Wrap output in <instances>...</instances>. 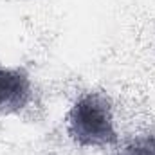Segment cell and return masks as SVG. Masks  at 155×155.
I'll return each instance as SVG.
<instances>
[{
    "instance_id": "2",
    "label": "cell",
    "mask_w": 155,
    "mask_h": 155,
    "mask_svg": "<svg viewBox=\"0 0 155 155\" xmlns=\"http://www.w3.org/2000/svg\"><path fill=\"white\" fill-rule=\"evenodd\" d=\"M33 101V81L25 67L0 65V116L20 114Z\"/></svg>"
},
{
    "instance_id": "1",
    "label": "cell",
    "mask_w": 155,
    "mask_h": 155,
    "mask_svg": "<svg viewBox=\"0 0 155 155\" xmlns=\"http://www.w3.org/2000/svg\"><path fill=\"white\" fill-rule=\"evenodd\" d=\"M67 134L83 148H107L117 144L119 137L110 99L97 92L79 96L67 116Z\"/></svg>"
},
{
    "instance_id": "3",
    "label": "cell",
    "mask_w": 155,
    "mask_h": 155,
    "mask_svg": "<svg viewBox=\"0 0 155 155\" xmlns=\"http://www.w3.org/2000/svg\"><path fill=\"white\" fill-rule=\"evenodd\" d=\"M121 155H155V130L130 137L124 143Z\"/></svg>"
}]
</instances>
